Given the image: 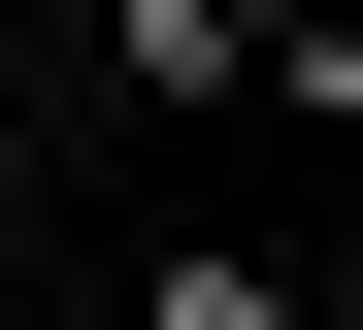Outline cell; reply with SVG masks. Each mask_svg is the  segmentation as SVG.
Segmentation results:
<instances>
[{"instance_id":"1","label":"cell","mask_w":363,"mask_h":330,"mask_svg":"<svg viewBox=\"0 0 363 330\" xmlns=\"http://www.w3.org/2000/svg\"><path fill=\"white\" fill-rule=\"evenodd\" d=\"M297 33V0H133V66H165V99H199V66H264Z\"/></svg>"}]
</instances>
